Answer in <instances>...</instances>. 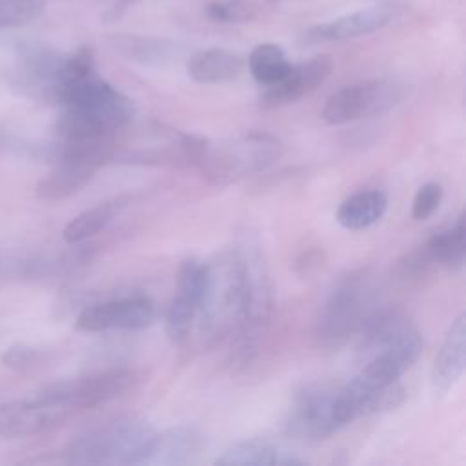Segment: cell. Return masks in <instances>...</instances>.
Here are the masks:
<instances>
[{
    "label": "cell",
    "mask_w": 466,
    "mask_h": 466,
    "mask_svg": "<svg viewBox=\"0 0 466 466\" xmlns=\"http://www.w3.org/2000/svg\"><path fill=\"white\" fill-rule=\"evenodd\" d=\"M282 153L284 146L275 135L242 131L220 140L204 138L193 166L211 184L226 186L266 171Z\"/></svg>",
    "instance_id": "7a4b0ae2"
},
{
    "label": "cell",
    "mask_w": 466,
    "mask_h": 466,
    "mask_svg": "<svg viewBox=\"0 0 466 466\" xmlns=\"http://www.w3.org/2000/svg\"><path fill=\"white\" fill-rule=\"evenodd\" d=\"M206 448L204 433L195 426H175L157 433L144 464H189Z\"/></svg>",
    "instance_id": "9a60e30c"
},
{
    "label": "cell",
    "mask_w": 466,
    "mask_h": 466,
    "mask_svg": "<svg viewBox=\"0 0 466 466\" xmlns=\"http://www.w3.org/2000/svg\"><path fill=\"white\" fill-rule=\"evenodd\" d=\"M69 415L67 410L42 395L35 400L0 402V435L5 439L36 435L60 424Z\"/></svg>",
    "instance_id": "7c38bea8"
},
{
    "label": "cell",
    "mask_w": 466,
    "mask_h": 466,
    "mask_svg": "<svg viewBox=\"0 0 466 466\" xmlns=\"http://www.w3.org/2000/svg\"><path fill=\"white\" fill-rule=\"evenodd\" d=\"M248 67L251 76L260 86H271L277 80H280L291 67V62L288 60L284 49L277 44L264 42L253 47L248 58Z\"/></svg>",
    "instance_id": "7402d4cb"
},
{
    "label": "cell",
    "mask_w": 466,
    "mask_h": 466,
    "mask_svg": "<svg viewBox=\"0 0 466 466\" xmlns=\"http://www.w3.org/2000/svg\"><path fill=\"white\" fill-rule=\"evenodd\" d=\"M46 0H0V29L22 27L38 18Z\"/></svg>",
    "instance_id": "603a6c76"
},
{
    "label": "cell",
    "mask_w": 466,
    "mask_h": 466,
    "mask_svg": "<svg viewBox=\"0 0 466 466\" xmlns=\"http://www.w3.org/2000/svg\"><path fill=\"white\" fill-rule=\"evenodd\" d=\"M371 306V284L364 271L342 277L322 302L315 337L326 350H339L350 342L368 317Z\"/></svg>",
    "instance_id": "5b68a950"
},
{
    "label": "cell",
    "mask_w": 466,
    "mask_h": 466,
    "mask_svg": "<svg viewBox=\"0 0 466 466\" xmlns=\"http://www.w3.org/2000/svg\"><path fill=\"white\" fill-rule=\"evenodd\" d=\"M324 262V257H322V251L320 249H309V251H304L299 258H297V268H302V273H309V269H319Z\"/></svg>",
    "instance_id": "4316f807"
},
{
    "label": "cell",
    "mask_w": 466,
    "mask_h": 466,
    "mask_svg": "<svg viewBox=\"0 0 466 466\" xmlns=\"http://www.w3.org/2000/svg\"><path fill=\"white\" fill-rule=\"evenodd\" d=\"M208 16L224 24H244L257 16V7L248 0H220L208 7Z\"/></svg>",
    "instance_id": "cb8c5ba5"
},
{
    "label": "cell",
    "mask_w": 466,
    "mask_h": 466,
    "mask_svg": "<svg viewBox=\"0 0 466 466\" xmlns=\"http://www.w3.org/2000/svg\"><path fill=\"white\" fill-rule=\"evenodd\" d=\"M428 262L450 271H461L466 260V222L464 215H459L453 224L431 235V238L420 248Z\"/></svg>",
    "instance_id": "d6986e66"
},
{
    "label": "cell",
    "mask_w": 466,
    "mask_h": 466,
    "mask_svg": "<svg viewBox=\"0 0 466 466\" xmlns=\"http://www.w3.org/2000/svg\"><path fill=\"white\" fill-rule=\"evenodd\" d=\"M202 284V262L186 258L177 275V293L166 313V335L173 344H184L197 322L198 295Z\"/></svg>",
    "instance_id": "8fae6325"
},
{
    "label": "cell",
    "mask_w": 466,
    "mask_h": 466,
    "mask_svg": "<svg viewBox=\"0 0 466 466\" xmlns=\"http://www.w3.org/2000/svg\"><path fill=\"white\" fill-rule=\"evenodd\" d=\"M157 433L144 419H115L75 439L67 448V462L144 464Z\"/></svg>",
    "instance_id": "277c9868"
},
{
    "label": "cell",
    "mask_w": 466,
    "mask_h": 466,
    "mask_svg": "<svg viewBox=\"0 0 466 466\" xmlns=\"http://www.w3.org/2000/svg\"><path fill=\"white\" fill-rule=\"evenodd\" d=\"M442 195H444V189L439 182L431 180V182H426L422 184L415 197H413V202H411V217L415 220H426L430 218L441 206L442 202Z\"/></svg>",
    "instance_id": "d4e9b609"
},
{
    "label": "cell",
    "mask_w": 466,
    "mask_h": 466,
    "mask_svg": "<svg viewBox=\"0 0 466 466\" xmlns=\"http://www.w3.org/2000/svg\"><path fill=\"white\" fill-rule=\"evenodd\" d=\"M406 96V86L390 80H364L351 86H344L335 91L322 107V120L331 126L350 124L362 118H373L388 113L402 102Z\"/></svg>",
    "instance_id": "52a82bcc"
},
{
    "label": "cell",
    "mask_w": 466,
    "mask_h": 466,
    "mask_svg": "<svg viewBox=\"0 0 466 466\" xmlns=\"http://www.w3.org/2000/svg\"><path fill=\"white\" fill-rule=\"evenodd\" d=\"M391 18H393V9L390 5H371V7L359 9L340 18H335L331 22L311 27L304 35V42L308 44L340 42L348 38L364 36L388 25Z\"/></svg>",
    "instance_id": "5bb4252c"
},
{
    "label": "cell",
    "mask_w": 466,
    "mask_h": 466,
    "mask_svg": "<svg viewBox=\"0 0 466 466\" xmlns=\"http://www.w3.org/2000/svg\"><path fill=\"white\" fill-rule=\"evenodd\" d=\"M109 46L126 60L144 66H162L180 55V46L167 38L144 35H111Z\"/></svg>",
    "instance_id": "ac0fdd59"
},
{
    "label": "cell",
    "mask_w": 466,
    "mask_h": 466,
    "mask_svg": "<svg viewBox=\"0 0 466 466\" xmlns=\"http://www.w3.org/2000/svg\"><path fill=\"white\" fill-rule=\"evenodd\" d=\"M348 426L339 406V388L309 384L300 390L284 419V430L299 441H322Z\"/></svg>",
    "instance_id": "ba28073f"
},
{
    "label": "cell",
    "mask_w": 466,
    "mask_h": 466,
    "mask_svg": "<svg viewBox=\"0 0 466 466\" xmlns=\"http://www.w3.org/2000/svg\"><path fill=\"white\" fill-rule=\"evenodd\" d=\"M244 58L224 47H209L193 53L187 60V75L198 84H226L240 76Z\"/></svg>",
    "instance_id": "e0dca14e"
},
{
    "label": "cell",
    "mask_w": 466,
    "mask_h": 466,
    "mask_svg": "<svg viewBox=\"0 0 466 466\" xmlns=\"http://www.w3.org/2000/svg\"><path fill=\"white\" fill-rule=\"evenodd\" d=\"M240 282L231 248L202 262V284L197 309V329L206 348L233 333L240 320Z\"/></svg>",
    "instance_id": "3957f363"
},
{
    "label": "cell",
    "mask_w": 466,
    "mask_h": 466,
    "mask_svg": "<svg viewBox=\"0 0 466 466\" xmlns=\"http://www.w3.org/2000/svg\"><path fill=\"white\" fill-rule=\"evenodd\" d=\"M215 464L220 466H293L304 464L302 459L280 448L279 444L262 439L251 437L228 446L217 459Z\"/></svg>",
    "instance_id": "2e32d148"
},
{
    "label": "cell",
    "mask_w": 466,
    "mask_h": 466,
    "mask_svg": "<svg viewBox=\"0 0 466 466\" xmlns=\"http://www.w3.org/2000/svg\"><path fill=\"white\" fill-rule=\"evenodd\" d=\"M388 209V197L380 189H362L344 198L335 213L344 229L360 231L377 224Z\"/></svg>",
    "instance_id": "ffe728a7"
},
{
    "label": "cell",
    "mask_w": 466,
    "mask_h": 466,
    "mask_svg": "<svg viewBox=\"0 0 466 466\" xmlns=\"http://www.w3.org/2000/svg\"><path fill=\"white\" fill-rule=\"evenodd\" d=\"M466 368V315L461 313L448 328L433 359L430 386L435 399H442L462 377Z\"/></svg>",
    "instance_id": "4fadbf2b"
},
{
    "label": "cell",
    "mask_w": 466,
    "mask_h": 466,
    "mask_svg": "<svg viewBox=\"0 0 466 466\" xmlns=\"http://www.w3.org/2000/svg\"><path fill=\"white\" fill-rule=\"evenodd\" d=\"M233 257L240 282V320L233 329L229 362L242 370L257 357L260 340L271 322L275 309V286L266 260V253L257 231L251 226H240L235 231Z\"/></svg>",
    "instance_id": "6da1fadb"
},
{
    "label": "cell",
    "mask_w": 466,
    "mask_h": 466,
    "mask_svg": "<svg viewBox=\"0 0 466 466\" xmlns=\"http://www.w3.org/2000/svg\"><path fill=\"white\" fill-rule=\"evenodd\" d=\"M38 360H40V353L35 348H29L25 344H15V346L7 348L2 355V362L7 368L20 371V373L35 368Z\"/></svg>",
    "instance_id": "484cf974"
},
{
    "label": "cell",
    "mask_w": 466,
    "mask_h": 466,
    "mask_svg": "<svg viewBox=\"0 0 466 466\" xmlns=\"http://www.w3.org/2000/svg\"><path fill=\"white\" fill-rule=\"evenodd\" d=\"M129 204V197H115L104 200L80 215H76L62 231V237L67 244H78L96 233H100L113 218H116Z\"/></svg>",
    "instance_id": "44dd1931"
},
{
    "label": "cell",
    "mask_w": 466,
    "mask_h": 466,
    "mask_svg": "<svg viewBox=\"0 0 466 466\" xmlns=\"http://www.w3.org/2000/svg\"><path fill=\"white\" fill-rule=\"evenodd\" d=\"M5 144H7V135H5V129L0 126V153L4 151Z\"/></svg>",
    "instance_id": "83f0119b"
},
{
    "label": "cell",
    "mask_w": 466,
    "mask_h": 466,
    "mask_svg": "<svg viewBox=\"0 0 466 466\" xmlns=\"http://www.w3.org/2000/svg\"><path fill=\"white\" fill-rule=\"evenodd\" d=\"M333 71V58L329 55H317L306 62L291 64L289 71L260 95L258 106L262 109H277L299 102L313 93Z\"/></svg>",
    "instance_id": "30bf717a"
},
{
    "label": "cell",
    "mask_w": 466,
    "mask_h": 466,
    "mask_svg": "<svg viewBox=\"0 0 466 466\" xmlns=\"http://www.w3.org/2000/svg\"><path fill=\"white\" fill-rule=\"evenodd\" d=\"M146 380V373L137 368H113L87 377H78L49 386L40 395L62 406L69 413L91 410L135 391Z\"/></svg>",
    "instance_id": "8992f818"
},
{
    "label": "cell",
    "mask_w": 466,
    "mask_h": 466,
    "mask_svg": "<svg viewBox=\"0 0 466 466\" xmlns=\"http://www.w3.org/2000/svg\"><path fill=\"white\" fill-rule=\"evenodd\" d=\"M157 319L155 302L147 295H124L86 306L76 317V329L111 331V329H144Z\"/></svg>",
    "instance_id": "9c48e42d"
}]
</instances>
